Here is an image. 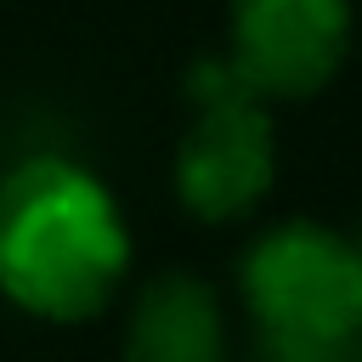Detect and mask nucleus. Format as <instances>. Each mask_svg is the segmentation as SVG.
Here are the masks:
<instances>
[{
	"instance_id": "obj_1",
	"label": "nucleus",
	"mask_w": 362,
	"mask_h": 362,
	"mask_svg": "<svg viewBox=\"0 0 362 362\" xmlns=\"http://www.w3.org/2000/svg\"><path fill=\"white\" fill-rule=\"evenodd\" d=\"M130 272L119 198L74 158L40 153L0 175V294L40 322H90Z\"/></svg>"
},
{
	"instance_id": "obj_2",
	"label": "nucleus",
	"mask_w": 362,
	"mask_h": 362,
	"mask_svg": "<svg viewBox=\"0 0 362 362\" xmlns=\"http://www.w3.org/2000/svg\"><path fill=\"white\" fill-rule=\"evenodd\" d=\"M238 294L260 362H356L362 356V255L317 221L260 232L238 266Z\"/></svg>"
},
{
	"instance_id": "obj_4",
	"label": "nucleus",
	"mask_w": 362,
	"mask_h": 362,
	"mask_svg": "<svg viewBox=\"0 0 362 362\" xmlns=\"http://www.w3.org/2000/svg\"><path fill=\"white\" fill-rule=\"evenodd\" d=\"M351 51V0H232L226 62L260 102L317 96Z\"/></svg>"
},
{
	"instance_id": "obj_6",
	"label": "nucleus",
	"mask_w": 362,
	"mask_h": 362,
	"mask_svg": "<svg viewBox=\"0 0 362 362\" xmlns=\"http://www.w3.org/2000/svg\"><path fill=\"white\" fill-rule=\"evenodd\" d=\"M351 243H356V255H362V238H351Z\"/></svg>"
},
{
	"instance_id": "obj_7",
	"label": "nucleus",
	"mask_w": 362,
	"mask_h": 362,
	"mask_svg": "<svg viewBox=\"0 0 362 362\" xmlns=\"http://www.w3.org/2000/svg\"><path fill=\"white\" fill-rule=\"evenodd\" d=\"M356 362H362V356H356Z\"/></svg>"
},
{
	"instance_id": "obj_3",
	"label": "nucleus",
	"mask_w": 362,
	"mask_h": 362,
	"mask_svg": "<svg viewBox=\"0 0 362 362\" xmlns=\"http://www.w3.org/2000/svg\"><path fill=\"white\" fill-rule=\"evenodd\" d=\"M192 119L175 147V198L192 221H243L277 181V130L266 102L232 74L226 57H204L187 74Z\"/></svg>"
},
{
	"instance_id": "obj_5",
	"label": "nucleus",
	"mask_w": 362,
	"mask_h": 362,
	"mask_svg": "<svg viewBox=\"0 0 362 362\" xmlns=\"http://www.w3.org/2000/svg\"><path fill=\"white\" fill-rule=\"evenodd\" d=\"M124 362H232L221 294L198 272H158L124 311Z\"/></svg>"
}]
</instances>
